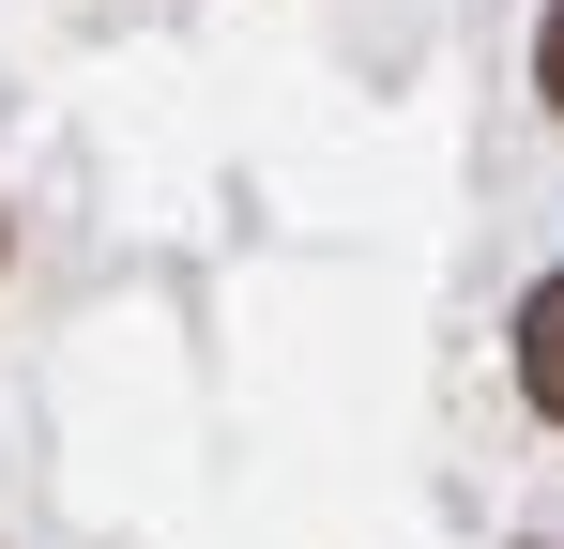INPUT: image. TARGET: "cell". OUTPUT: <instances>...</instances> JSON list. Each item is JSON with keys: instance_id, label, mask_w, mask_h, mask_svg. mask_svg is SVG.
I'll use <instances>...</instances> for the list:
<instances>
[{"instance_id": "cell-1", "label": "cell", "mask_w": 564, "mask_h": 549, "mask_svg": "<svg viewBox=\"0 0 564 549\" xmlns=\"http://www.w3.org/2000/svg\"><path fill=\"white\" fill-rule=\"evenodd\" d=\"M519 397L564 428V274H534V290H519Z\"/></svg>"}, {"instance_id": "cell-2", "label": "cell", "mask_w": 564, "mask_h": 549, "mask_svg": "<svg viewBox=\"0 0 564 549\" xmlns=\"http://www.w3.org/2000/svg\"><path fill=\"white\" fill-rule=\"evenodd\" d=\"M534 92H550V122H564V0H550V31H534Z\"/></svg>"}]
</instances>
